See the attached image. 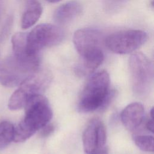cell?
Masks as SVG:
<instances>
[{
    "mask_svg": "<svg viewBox=\"0 0 154 154\" xmlns=\"http://www.w3.org/2000/svg\"><path fill=\"white\" fill-rule=\"evenodd\" d=\"M23 119L14 128L15 142H23L39 129L48 124L52 117V111L48 99L42 94L31 97L26 103Z\"/></svg>",
    "mask_w": 154,
    "mask_h": 154,
    "instance_id": "cell-1",
    "label": "cell"
},
{
    "mask_svg": "<svg viewBox=\"0 0 154 154\" xmlns=\"http://www.w3.org/2000/svg\"><path fill=\"white\" fill-rule=\"evenodd\" d=\"M109 83V75L105 70L92 75L87 80L79 97V111L88 112L105 106L111 97Z\"/></svg>",
    "mask_w": 154,
    "mask_h": 154,
    "instance_id": "cell-2",
    "label": "cell"
},
{
    "mask_svg": "<svg viewBox=\"0 0 154 154\" xmlns=\"http://www.w3.org/2000/svg\"><path fill=\"white\" fill-rule=\"evenodd\" d=\"M39 59L23 60L15 55L0 62V84L7 87L19 86L38 70Z\"/></svg>",
    "mask_w": 154,
    "mask_h": 154,
    "instance_id": "cell-3",
    "label": "cell"
},
{
    "mask_svg": "<svg viewBox=\"0 0 154 154\" xmlns=\"http://www.w3.org/2000/svg\"><path fill=\"white\" fill-rule=\"evenodd\" d=\"M51 79L48 73L38 70L23 82L13 93L8 100V108L11 110H17L25 107L31 97L42 94L48 86Z\"/></svg>",
    "mask_w": 154,
    "mask_h": 154,
    "instance_id": "cell-4",
    "label": "cell"
},
{
    "mask_svg": "<svg viewBox=\"0 0 154 154\" xmlns=\"http://www.w3.org/2000/svg\"><path fill=\"white\" fill-rule=\"evenodd\" d=\"M64 35L63 31L57 25L50 23L37 25L26 34L27 54L31 57L38 56L42 49L60 43Z\"/></svg>",
    "mask_w": 154,
    "mask_h": 154,
    "instance_id": "cell-5",
    "label": "cell"
},
{
    "mask_svg": "<svg viewBox=\"0 0 154 154\" xmlns=\"http://www.w3.org/2000/svg\"><path fill=\"white\" fill-rule=\"evenodd\" d=\"M129 67L134 92L139 95L145 94L153 79L152 63L143 53L135 52L129 58Z\"/></svg>",
    "mask_w": 154,
    "mask_h": 154,
    "instance_id": "cell-6",
    "label": "cell"
},
{
    "mask_svg": "<svg viewBox=\"0 0 154 154\" xmlns=\"http://www.w3.org/2000/svg\"><path fill=\"white\" fill-rule=\"evenodd\" d=\"M148 39L147 32L140 29H129L108 35L104 44L112 52L126 54L135 51Z\"/></svg>",
    "mask_w": 154,
    "mask_h": 154,
    "instance_id": "cell-7",
    "label": "cell"
},
{
    "mask_svg": "<svg viewBox=\"0 0 154 154\" xmlns=\"http://www.w3.org/2000/svg\"><path fill=\"white\" fill-rule=\"evenodd\" d=\"M105 37L98 29L82 28L75 31L73 42L75 49L81 57L102 49Z\"/></svg>",
    "mask_w": 154,
    "mask_h": 154,
    "instance_id": "cell-8",
    "label": "cell"
},
{
    "mask_svg": "<svg viewBox=\"0 0 154 154\" xmlns=\"http://www.w3.org/2000/svg\"><path fill=\"white\" fill-rule=\"evenodd\" d=\"M106 140V129L99 119H92L85 128L82 135L84 150L87 154H91L105 147Z\"/></svg>",
    "mask_w": 154,
    "mask_h": 154,
    "instance_id": "cell-9",
    "label": "cell"
},
{
    "mask_svg": "<svg viewBox=\"0 0 154 154\" xmlns=\"http://www.w3.org/2000/svg\"><path fill=\"white\" fill-rule=\"evenodd\" d=\"M144 108L142 104L134 102L127 105L120 114L121 121L123 126L129 131L137 129L143 121Z\"/></svg>",
    "mask_w": 154,
    "mask_h": 154,
    "instance_id": "cell-10",
    "label": "cell"
},
{
    "mask_svg": "<svg viewBox=\"0 0 154 154\" xmlns=\"http://www.w3.org/2000/svg\"><path fill=\"white\" fill-rule=\"evenodd\" d=\"M82 6L78 1H70L60 5L54 14V20L60 24H66L76 18L82 12Z\"/></svg>",
    "mask_w": 154,
    "mask_h": 154,
    "instance_id": "cell-11",
    "label": "cell"
},
{
    "mask_svg": "<svg viewBox=\"0 0 154 154\" xmlns=\"http://www.w3.org/2000/svg\"><path fill=\"white\" fill-rule=\"evenodd\" d=\"M42 11V5L38 0H26L21 19V28L25 29L32 26L40 19Z\"/></svg>",
    "mask_w": 154,
    "mask_h": 154,
    "instance_id": "cell-12",
    "label": "cell"
},
{
    "mask_svg": "<svg viewBox=\"0 0 154 154\" xmlns=\"http://www.w3.org/2000/svg\"><path fill=\"white\" fill-rule=\"evenodd\" d=\"M81 58V62L77 67V71L80 75H85L93 72L102 64L104 59V55L102 49H99L86 54Z\"/></svg>",
    "mask_w": 154,
    "mask_h": 154,
    "instance_id": "cell-13",
    "label": "cell"
},
{
    "mask_svg": "<svg viewBox=\"0 0 154 154\" xmlns=\"http://www.w3.org/2000/svg\"><path fill=\"white\" fill-rule=\"evenodd\" d=\"M26 34L25 32H18L12 36L11 44L14 55L23 60H31L39 59L38 56L31 57L27 54L26 48Z\"/></svg>",
    "mask_w": 154,
    "mask_h": 154,
    "instance_id": "cell-14",
    "label": "cell"
},
{
    "mask_svg": "<svg viewBox=\"0 0 154 154\" xmlns=\"http://www.w3.org/2000/svg\"><path fill=\"white\" fill-rule=\"evenodd\" d=\"M14 128L9 122L0 123V150L4 149L13 140Z\"/></svg>",
    "mask_w": 154,
    "mask_h": 154,
    "instance_id": "cell-15",
    "label": "cell"
},
{
    "mask_svg": "<svg viewBox=\"0 0 154 154\" xmlns=\"http://www.w3.org/2000/svg\"><path fill=\"white\" fill-rule=\"evenodd\" d=\"M133 140L137 147L144 152H153V137L149 135H135Z\"/></svg>",
    "mask_w": 154,
    "mask_h": 154,
    "instance_id": "cell-16",
    "label": "cell"
},
{
    "mask_svg": "<svg viewBox=\"0 0 154 154\" xmlns=\"http://www.w3.org/2000/svg\"><path fill=\"white\" fill-rule=\"evenodd\" d=\"M123 0H103L105 5L109 10L114 9L116 7L120 4Z\"/></svg>",
    "mask_w": 154,
    "mask_h": 154,
    "instance_id": "cell-17",
    "label": "cell"
},
{
    "mask_svg": "<svg viewBox=\"0 0 154 154\" xmlns=\"http://www.w3.org/2000/svg\"><path fill=\"white\" fill-rule=\"evenodd\" d=\"M150 119L147 121L146 123V128L150 131L151 132H153L154 129V125H153V108H152L150 111Z\"/></svg>",
    "mask_w": 154,
    "mask_h": 154,
    "instance_id": "cell-18",
    "label": "cell"
},
{
    "mask_svg": "<svg viewBox=\"0 0 154 154\" xmlns=\"http://www.w3.org/2000/svg\"><path fill=\"white\" fill-rule=\"evenodd\" d=\"M41 129H42V135L43 136H48L54 131V126L47 124L44 127H43Z\"/></svg>",
    "mask_w": 154,
    "mask_h": 154,
    "instance_id": "cell-19",
    "label": "cell"
},
{
    "mask_svg": "<svg viewBox=\"0 0 154 154\" xmlns=\"http://www.w3.org/2000/svg\"><path fill=\"white\" fill-rule=\"evenodd\" d=\"M108 153V149L106 147H103V148L94 152V153H91V154H107Z\"/></svg>",
    "mask_w": 154,
    "mask_h": 154,
    "instance_id": "cell-20",
    "label": "cell"
},
{
    "mask_svg": "<svg viewBox=\"0 0 154 154\" xmlns=\"http://www.w3.org/2000/svg\"><path fill=\"white\" fill-rule=\"evenodd\" d=\"M46 1H47L48 2H51V3H55V2H58L60 1L61 0H46Z\"/></svg>",
    "mask_w": 154,
    "mask_h": 154,
    "instance_id": "cell-21",
    "label": "cell"
}]
</instances>
